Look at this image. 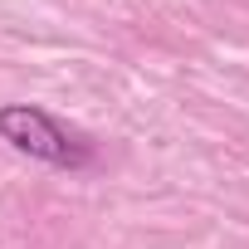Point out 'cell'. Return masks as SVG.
Returning <instances> with one entry per match:
<instances>
[{
  "instance_id": "cell-1",
  "label": "cell",
  "mask_w": 249,
  "mask_h": 249,
  "mask_svg": "<svg viewBox=\"0 0 249 249\" xmlns=\"http://www.w3.org/2000/svg\"><path fill=\"white\" fill-rule=\"evenodd\" d=\"M0 142L15 147L20 157H35L44 166H59V171H83L93 166V142L73 127L35 103H5L0 107Z\"/></svg>"
}]
</instances>
